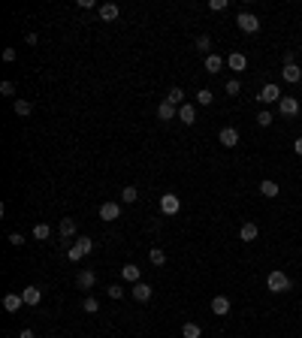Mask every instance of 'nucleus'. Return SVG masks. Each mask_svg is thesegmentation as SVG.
Instances as JSON below:
<instances>
[{"instance_id": "nucleus-1", "label": "nucleus", "mask_w": 302, "mask_h": 338, "mask_svg": "<svg viewBox=\"0 0 302 338\" xmlns=\"http://www.w3.org/2000/svg\"><path fill=\"white\" fill-rule=\"evenodd\" d=\"M266 287H269V293H287L290 290V278L284 275V272H269V278H266Z\"/></svg>"}, {"instance_id": "nucleus-2", "label": "nucleus", "mask_w": 302, "mask_h": 338, "mask_svg": "<svg viewBox=\"0 0 302 338\" xmlns=\"http://www.w3.org/2000/svg\"><path fill=\"white\" fill-rule=\"evenodd\" d=\"M236 24H239L242 33H257V30H260V18L251 15V12H239V15H236Z\"/></svg>"}, {"instance_id": "nucleus-3", "label": "nucleus", "mask_w": 302, "mask_h": 338, "mask_svg": "<svg viewBox=\"0 0 302 338\" xmlns=\"http://www.w3.org/2000/svg\"><path fill=\"white\" fill-rule=\"evenodd\" d=\"M257 100H260V103H281V88L272 85V82H269V85H263V91L257 94Z\"/></svg>"}, {"instance_id": "nucleus-4", "label": "nucleus", "mask_w": 302, "mask_h": 338, "mask_svg": "<svg viewBox=\"0 0 302 338\" xmlns=\"http://www.w3.org/2000/svg\"><path fill=\"white\" fill-rule=\"evenodd\" d=\"M278 112H281L284 118H296V115H299V100H296V97H281Z\"/></svg>"}, {"instance_id": "nucleus-5", "label": "nucleus", "mask_w": 302, "mask_h": 338, "mask_svg": "<svg viewBox=\"0 0 302 338\" xmlns=\"http://www.w3.org/2000/svg\"><path fill=\"white\" fill-rule=\"evenodd\" d=\"M178 208H181V200L175 194H163L160 197V211L163 214H178Z\"/></svg>"}, {"instance_id": "nucleus-6", "label": "nucleus", "mask_w": 302, "mask_h": 338, "mask_svg": "<svg viewBox=\"0 0 302 338\" xmlns=\"http://www.w3.org/2000/svg\"><path fill=\"white\" fill-rule=\"evenodd\" d=\"M157 118H160V121H172V118H178V106H172L169 100H163V103L157 106Z\"/></svg>"}, {"instance_id": "nucleus-7", "label": "nucleus", "mask_w": 302, "mask_h": 338, "mask_svg": "<svg viewBox=\"0 0 302 338\" xmlns=\"http://www.w3.org/2000/svg\"><path fill=\"white\" fill-rule=\"evenodd\" d=\"M221 145L224 148H236L239 145V130L236 127H224L221 130Z\"/></svg>"}, {"instance_id": "nucleus-8", "label": "nucleus", "mask_w": 302, "mask_h": 338, "mask_svg": "<svg viewBox=\"0 0 302 338\" xmlns=\"http://www.w3.org/2000/svg\"><path fill=\"white\" fill-rule=\"evenodd\" d=\"M21 299H24V305H40L43 302V290L40 287H24L21 290Z\"/></svg>"}, {"instance_id": "nucleus-9", "label": "nucleus", "mask_w": 302, "mask_h": 338, "mask_svg": "<svg viewBox=\"0 0 302 338\" xmlns=\"http://www.w3.org/2000/svg\"><path fill=\"white\" fill-rule=\"evenodd\" d=\"M100 217L103 220H118L121 217V205L118 203H103L100 205Z\"/></svg>"}, {"instance_id": "nucleus-10", "label": "nucleus", "mask_w": 302, "mask_h": 338, "mask_svg": "<svg viewBox=\"0 0 302 338\" xmlns=\"http://www.w3.org/2000/svg\"><path fill=\"white\" fill-rule=\"evenodd\" d=\"M212 314L226 317V314H230V299H226V296H215L212 299Z\"/></svg>"}, {"instance_id": "nucleus-11", "label": "nucleus", "mask_w": 302, "mask_h": 338, "mask_svg": "<svg viewBox=\"0 0 302 338\" xmlns=\"http://www.w3.org/2000/svg\"><path fill=\"white\" fill-rule=\"evenodd\" d=\"M21 305H24V299H21V293H6V296H3V308H6L9 314H15V311H18Z\"/></svg>"}, {"instance_id": "nucleus-12", "label": "nucleus", "mask_w": 302, "mask_h": 338, "mask_svg": "<svg viewBox=\"0 0 302 338\" xmlns=\"http://www.w3.org/2000/svg\"><path fill=\"white\" fill-rule=\"evenodd\" d=\"M130 296L136 299V302H148V299H151V287L139 281V284H133V287H130Z\"/></svg>"}, {"instance_id": "nucleus-13", "label": "nucleus", "mask_w": 302, "mask_h": 338, "mask_svg": "<svg viewBox=\"0 0 302 338\" xmlns=\"http://www.w3.org/2000/svg\"><path fill=\"white\" fill-rule=\"evenodd\" d=\"M226 67H230V69H233V72H242V69H245V67H248V58H245V55H242V52H233V55H230V58H226Z\"/></svg>"}, {"instance_id": "nucleus-14", "label": "nucleus", "mask_w": 302, "mask_h": 338, "mask_svg": "<svg viewBox=\"0 0 302 338\" xmlns=\"http://www.w3.org/2000/svg\"><path fill=\"white\" fill-rule=\"evenodd\" d=\"M121 278H124V281H130V284H139L142 272H139V266H133V263H127V266H121Z\"/></svg>"}, {"instance_id": "nucleus-15", "label": "nucleus", "mask_w": 302, "mask_h": 338, "mask_svg": "<svg viewBox=\"0 0 302 338\" xmlns=\"http://www.w3.org/2000/svg\"><path fill=\"white\" fill-rule=\"evenodd\" d=\"M178 118H181L184 124H194V121H197V109H194V103L178 106Z\"/></svg>"}, {"instance_id": "nucleus-16", "label": "nucleus", "mask_w": 302, "mask_h": 338, "mask_svg": "<svg viewBox=\"0 0 302 338\" xmlns=\"http://www.w3.org/2000/svg\"><path fill=\"white\" fill-rule=\"evenodd\" d=\"M281 76H284V82H290V85H296V82L302 79V69H299L296 64H287V67L281 69Z\"/></svg>"}, {"instance_id": "nucleus-17", "label": "nucleus", "mask_w": 302, "mask_h": 338, "mask_svg": "<svg viewBox=\"0 0 302 338\" xmlns=\"http://www.w3.org/2000/svg\"><path fill=\"white\" fill-rule=\"evenodd\" d=\"M118 15H121L118 3H103V6H100V18H103V21H115Z\"/></svg>"}, {"instance_id": "nucleus-18", "label": "nucleus", "mask_w": 302, "mask_h": 338, "mask_svg": "<svg viewBox=\"0 0 302 338\" xmlns=\"http://www.w3.org/2000/svg\"><path fill=\"white\" fill-rule=\"evenodd\" d=\"M260 236V227H257V223H242V230H239V239L242 242H254Z\"/></svg>"}, {"instance_id": "nucleus-19", "label": "nucleus", "mask_w": 302, "mask_h": 338, "mask_svg": "<svg viewBox=\"0 0 302 338\" xmlns=\"http://www.w3.org/2000/svg\"><path fill=\"white\" fill-rule=\"evenodd\" d=\"M260 194L266 197V200H275L281 191H278V184H275V181H269V178H266V181H260Z\"/></svg>"}, {"instance_id": "nucleus-20", "label": "nucleus", "mask_w": 302, "mask_h": 338, "mask_svg": "<svg viewBox=\"0 0 302 338\" xmlns=\"http://www.w3.org/2000/svg\"><path fill=\"white\" fill-rule=\"evenodd\" d=\"M76 281H79V287H85V290H88V287H94V284H97V275H94L91 269H82Z\"/></svg>"}, {"instance_id": "nucleus-21", "label": "nucleus", "mask_w": 302, "mask_h": 338, "mask_svg": "<svg viewBox=\"0 0 302 338\" xmlns=\"http://www.w3.org/2000/svg\"><path fill=\"white\" fill-rule=\"evenodd\" d=\"M58 230H61V236H64V239H73V236H76V220H73V217H64Z\"/></svg>"}, {"instance_id": "nucleus-22", "label": "nucleus", "mask_w": 302, "mask_h": 338, "mask_svg": "<svg viewBox=\"0 0 302 338\" xmlns=\"http://www.w3.org/2000/svg\"><path fill=\"white\" fill-rule=\"evenodd\" d=\"M82 257H85V251H82V245H79V242L67 248V260H70V263H79Z\"/></svg>"}, {"instance_id": "nucleus-23", "label": "nucleus", "mask_w": 302, "mask_h": 338, "mask_svg": "<svg viewBox=\"0 0 302 338\" xmlns=\"http://www.w3.org/2000/svg\"><path fill=\"white\" fill-rule=\"evenodd\" d=\"M221 67H224V58L221 55H206V69L209 72H218Z\"/></svg>"}, {"instance_id": "nucleus-24", "label": "nucleus", "mask_w": 302, "mask_h": 338, "mask_svg": "<svg viewBox=\"0 0 302 338\" xmlns=\"http://www.w3.org/2000/svg\"><path fill=\"white\" fill-rule=\"evenodd\" d=\"M181 335H184V338H200L203 329H200V323H184V326H181Z\"/></svg>"}, {"instance_id": "nucleus-25", "label": "nucleus", "mask_w": 302, "mask_h": 338, "mask_svg": "<svg viewBox=\"0 0 302 338\" xmlns=\"http://www.w3.org/2000/svg\"><path fill=\"white\" fill-rule=\"evenodd\" d=\"M136 200H139V191H136L133 184H127L124 191H121V203H136Z\"/></svg>"}, {"instance_id": "nucleus-26", "label": "nucleus", "mask_w": 302, "mask_h": 338, "mask_svg": "<svg viewBox=\"0 0 302 338\" xmlns=\"http://www.w3.org/2000/svg\"><path fill=\"white\" fill-rule=\"evenodd\" d=\"M166 100H169L172 106H184V91H181V88H172V91L166 94Z\"/></svg>"}, {"instance_id": "nucleus-27", "label": "nucleus", "mask_w": 302, "mask_h": 338, "mask_svg": "<svg viewBox=\"0 0 302 338\" xmlns=\"http://www.w3.org/2000/svg\"><path fill=\"white\" fill-rule=\"evenodd\" d=\"M33 112V106L27 103V100H15V115H21V118H27Z\"/></svg>"}, {"instance_id": "nucleus-28", "label": "nucleus", "mask_w": 302, "mask_h": 338, "mask_svg": "<svg viewBox=\"0 0 302 338\" xmlns=\"http://www.w3.org/2000/svg\"><path fill=\"white\" fill-rule=\"evenodd\" d=\"M52 236V230H49V223H36V227H33V239H49Z\"/></svg>"}, {"instance_id": "nucleus-29", "label": "nucleus", "mask_w": 302, "mask_h": 338, "mask_svg": "<svg viewBox=\"0 0 302 338\" xmlns=\"http://www.w3.org/2000/svg\"><path fill=\"white\" fill-rule=\"evenodd\" d=\"M148 257H151V263H154V266H163V263H166V254H163L160 248H151Z\"/></svg>"}, {"instance_id": "nucleus-30", "label": "nucleus", "mask_w": 302, "mask_h": 338, "mask_svg": "<svg viewBox=\"0 0 302 338\" xmlns=\"http://www.w3.org/2000/svg\"><path fill=\"white\" fill-rule=\"evenodd\" d=\"M82 308H85L88 314H97V311H100V302H97V299H94V296H88V299H85V302H82Z\"/></svg>"}, {"instance_id": "nucleus-31", "label": "nucleus", "mask_w": 302, "mask_h": 338, "mask_svg": "<svg viewBox=\"0 0 302 338\" xmlns=\"http://www.w3.org/2000/svg\"><path fill=\"white\" fill-rule=\"evenodd\" d=\"M239 91H242V82H239V79H230V82H226V94H230V97H239Z\"/></svg>"}, {"instance_id": "nucleus-32", "label": "nucleus", "mask_w": 302, "mask_h": 338, "mask_svg": "<svg viewBox=\"0 0 302 338\" xmlns=\"http://www.w3.org/2000/svg\"><path fill=\"white\" fill-rule=\"evenodd\" d=\"M197 103H200V106H212V91H209V88H203V91L197 94Z\"/></svg>"}, {"instance_id": "nucleus-33", "label": "nucleus", "mask_w": 302, "mask_h": 338, "mask_svg": "<svg viewBox=\"0 0 302 338\" xmlns=\"http://www.w3.org/2000/svg\"><path fill=\"white\" fill-rule=\"evenodd\" d=\"M257 124H260V127H269V124H272V112H260V115H257Z\"/></svg>"}, {"instance_id": "nucleus-34", "label": "nucleus", "mask_w": 302, "mask_h": 338, "mask_svg": "<svg viewBox=\"0 0 302 338\" xmlns=\"http://www.w3.org/2000/svg\"><path fill=\"white\" fill-rule=\"evenodd\" d=\"M0 94H3V97H12V94H15V85H12V82H0Z\"/></svg>"}, {"instance_id": "nucleus-35", "label": "nucleus", "mask_w": 302, "mask_h": 338, "mask_svg": "<svg viewBox=\"0 0 302 338\" xmlns=\"http://www.w3.org/2000/svg\"><path fill=\"white\" fill-rule=\"evenodd\" d=\"M209 46H212L209 36H200V40H197V49H200V52H206V55H212V52H209Z\"/></svg>"}, {"instance_id": "nucleus-36", "label": "nucleus", "mask_w": 302, "mask_h": 338, "mask_svg": "<svg viewBox=\"0 0 302 338\" xmlns=\"http://www.w3.org/2000/svg\"><path fill=\"white\" fill-rule=\"evenodd\" d=\"M230 3L226 0H209V9H215V12H221V9H226Z\"/></svg>"}, {"instance_id": "nucleus-37", "label": "nucleus", "mask_w": 302, "mask_h": 338, "mask_svg": "<svg viewBox=\"0 0 302 338\" xmlns=\"http://www.w3.org/2000/svg\"><path fill=\"white\" fill-rule=\"evenodd\" d=\"M106 293H109L112 299H121V296H124V290H121V287H115V284H112V287H109Z\"/></svg>"}, {"instance_id": "nucleus-38", "label": "nucleus", "mask_w": 302, "mask_h": 338, "mask_svg": "<svg viewBox=\"0 0 302 338\" xmlns=\"http://www.w3.org/2000/svg\"><path fill=\"white\" fill-rule=\"evenodd\" d=\"M9 245H15V248H21V245H24V239H21V233H12V236H9Z\"/></svg>"}, {"instance_id": "nucleus-39", "label": "nucleus", "mask_w": 302, "mask_h": 338, "mask_svg": "<svg viewBox=\"0 0 302 338\" xmlns=\"http://www.w3.org/2000/svg\"><path fill=\"white\" fill-rule=\"evenodd\" d=\"M79 245H82V251H85V254H91V251H94V242H91V239H79Z\"/></svg>"}, {"instance_id": "nucleus-40", "label": "nucleus", "mask_w": 302, "mask_h": 338, "mask_svg": "<svg viewBox=\"0 0 302 338\" xmlns=\"http://www.w3.org/2000/svg\"><path fill=\"white\" fill-rule=\"evenodd\" d=\"M3 61L12 64V61H15V49H3Z\"/></svg>"}, {"instance_id": "nucleus-41", "label": "nucleus", "mask_w": 302, "mask_h": 338, "mask_svg": "<svg viewBox=\"0 0 302 338\" xmlns=\"http://www.w3.org/2000/svg\"><path fill=\"white\" fill-rule=\"evenodd\" d=\"M293 151H296V154H299V157H302V136H299V139H296V142H293Z\"/></svg>"}, {"instance_id": "nucleus-42", "label": "nucleus", "mask_w": 302, "mask_h": 338, "mask_svg": "<svg viewBox=\"0 0 302 338\" xmlns=\"http://www.w3.org/2000/svg\"><path fill=\"white\" fill-rule=\"evenodd\" d=\"M18 338H33V329H21V335Z\"/></svg>"}, {"instance_id": "nucleus-43", "label": "nucleus", "mask_w": 302, "mask_h": 338, "mask_svg": "<svg viewBox=\"0 0 302 338\" xmlns=\"http://www.w3.org/2000/svg\"><path fill=\"white\" fill-rule=\"evenodd\" d=\"M49 338H58V335H49Z\"/></svg>"}]
</instances>
